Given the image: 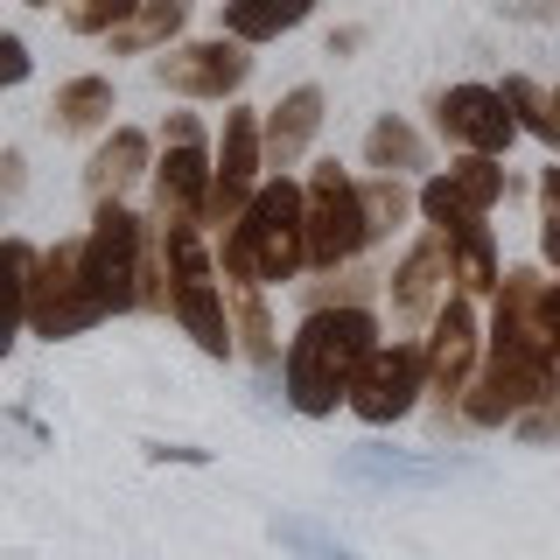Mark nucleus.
I'll return each instance as SVG.
<instances>
[{
	"instance_id": "nucleus-11",
	"label": "nucleus",
	"mask_w": 560,
	"mask_h": 560,
	"mask_svg": "<svg viewBox=\"0 0 560 560\" xmlns=\"http://www.w3.org/2000/svg\"><path fill=\"white\" fill-rule=\"evenodd\" d=\"M434 127H442L463 154H504L525 133L498 84H448V92L434 98Z\"/></svg>"
},
{
	"instance_id": "nucleus-10",
	"label": "nucleus",
	"mask_w": 560,
	"mask_h": 560,
	"mask_svg": "<svg viewBox=\"0 0 560 560\" xmlns=\"http://www.w3.org/2000/svg\"><path fill=\"white\" fill-rule=\"evenodd\" d=\"M253 43H238V35H210V43H183L168 49V57H154V78L168 84L175 98H232L245 78H253V57H245Z\"/></svg>"
},
{
	"instance_id": "nucleus-17",
	"label": "nucleus",
	"mask_w": 560,
	"mask_h": 560,
	"mask_svg": "<svg viewBox=\"0 0 560 560\" xmlns=\"http://www.w3.org/2000/svg\"><path fill=\"white\" fill-rule=\"evenodd\" d=\"M148 154H154V140L140 133V127H113V140L92 154V168H84V189H92V203H113L119 189H133L140 175H148Z\"/></svg>"
},
{
	"instance_id": "nucleus-1",
	"label": "nucleus",
	"mask_w": 560,
	"mask_h": 560,
	"mask_svg": "<svg viewBox=\"0 0 560 560\" xmlns=\"http://www.w3.org/2000/svg\"><path fill=\"white\" fill-rule=\"evenodd\" d=\"M372 350H378L372 308H358V302L308 308V323L294 329V343H288V407L308 413V420L350 407V385L372 364Z\"/></svg>"
},
{
	"instance_id": "nucleus-33",
	"label": "nucleus",
	"mask_w": 560,
	"mask_h": 560,
	"mask_svg": "<svg viewBox=\"0 0 560 560\" xmlns=\"http://www.w3.org/2000/svg\"><path fill=\"white\" fill-rule=\"evenodd\" d=\"M154 463H203V448H148Z\"/></svg>"
},
{
	"instance_id": "nucleus-34",
	"label": "nucleus",
	"mask_w": 560,
	"mask_h": 560,
	"mask_svg": "<svg viewBox=\"0 0 560 560\" xmlns=\"http://www.w3.org/2000/svg\"><path fill=\"white\" fill-rule=\"evenodd\" d=\"M547 329H553V350H560V280L547 288Z\"/></svg>"
},
{
	"instance_id": "nucleus-6",
	"label": "nucleus",
	"mask_w": 560,
	"mask_h": 560,
	"mask_svg": "<svg viewBox=\"0 0 560 560\" xmlns=\"http://www.w3.org/2000/svg\"><path fill=\"white\" fill-rule=\"evenodd\" d=\"M98 302L84 288V238L78 245H49L43 253V273H35V302H28V329L35 337H84L98 323Z\"/></svg>"
},
{
	"instance_id": "nucleus-30",
	"label": "nucleus",
	"mask_w": 560,
	"mask_h": 560,
	"mask_svg": "<svg viewBox=\"0 0 560 560\" xmlns=\"http://www.w3.org/2000/svg\"><path fill=\"white\" fill-rule=\"evenodd\" d=\"M28 78V43L22 35H0V84H22Z\"/></svg>"
},
{
	"instance_id": "nucleus-27",
	"label": "nucleus",
	"mask_w": 560,
	"mask_h": 560,
	"mask_svg": "<svg viewBox=\"0 0 560 560\" xmlns=\"http://www.w3.org/2000/svg\"><path fill=\"white\" fill-rule=\"evenodd\" d=\"M539 253H547V267L560 273V162L539 175Z\"/></svg>"
},
{
	"instance_id": "nucleus-9",
	"label": "nucleus",
	"mask_w": 560,
	"mask_h": 560,
	"mask_svg": "<svg viewBox=\"0 0 560 560\" xmlns=\"http://www.w3.org/2000/svg\"><path fill=\"white\" fill-rule=\"evenodd\" d=\"M259 168H267V119L232 105L218 140V189H210V224H238L245 203L259 197Z\"/></svg>"
},
{
	"instance_id": "nucleus-3",
	"label": "nucleus",
	"mask_w": 560,
	"mask_h": 560,
	"mask_svg": "<svg viewBox=\"0 0 560 560\" xmlns=\"http://www.w3.org/2000/svg\"><path fill=\"white\" fill-rule=\"evenodd\" d=\"M560 399V350L547 337H518V329H490V372L469 385L463 420L477 428H504V420L553 407Z\"/></svg>"
},
{
	"instance_id": "nucleus-36",
	"label": "nucleus",
	"mask_w": 560,
	"mask_h": 560,
	"mask_svg": "<svg viewBox=\"0 0 560 560\" xmlns=\"http://www.w3.org/2000/svg\"><path fill=\"white\" fill-rule=\"evenodd\" d=\"M553 119H560V84H553Z\"/></svg>"
},
{
	"instance_id": "nucleus-15",
	"label": "nucleus",
	"mask_w": 560,
	"mask_h": 560,
	"mask_svg": "<svg viewBox=\"0 0 560 560\" xmlns=\"http://www.w3.org/2000/svg\"><path fill=\"white\" fill-rule=\"evenodd\" d=\"M210 189H218V162H210L203 140H162V162H154V203H162L168 218L210 224Z\"/></svg>"
},
{
	"instance_id": "nucleus-20",
	"label": "nucleus",
	"mask_w": 560,
	"mask_h": 560,
	"mask_svg": "<svg viewBox=\"0 0 560 560\" xmlns=\"http://www.w3.org/2000/svg\"><path fill=\"white\" fill-rule=\"evenodd\" d=\"M189 22V0H140V14L119 35H105V43L119 49V57H140V49H168L175 35Z\"/></svg>"
},
{
	"instance_id": "nucleus-14",
	"label": "nucleus",
	"mask_w": 560,
	"mask_h": 560,
	"mask_svg": "<svg viewBox=\"0 0 560 560\" xmlns=\"http://www.w3.org/2000/svg\"><path fill=\"white\" fill-rule=\"evenodd\" d=\"M337 469L350 483H385V490H434L455 477H483V463H469V455H399V448H350Z\"/></svg>"
},
{
	"instance_id": "nucleus-2",
	"label": "nucleus",
	"mask_w": 560,
	"mask_h": 560,
	"mask_svg": "<svg viewBox=\"0 0 560 560\" xmlns=\"http://www.w3.org/2000/svg\"><path fill=\"white\" fill-rule=\"evenodd\" d=\"M224 280H245V288H280L308 267V183H259V197L245 203V218L224 232L218 245Z\"/></svg>"
},
{
	"instance_id": "nucleus-12",
	"label": "nucleus",
	"mask_w": 560,
	"mask_h": 560,
	"mask_svg": "<svg viewBox=\"0 0 560 560\" xmlns=\"http://www.w3.org/2000/svg\"><path fill=\"white\" fill-rule=\"evenodd\" d=\"M477 308H469V294H448L442 315H434L428 329V393L442 399V407H463L469 399V364H477Z\"/></svg>"
},
{
	"instance_id": "nucleus-5",
	"label": "nucleus",
	"mask_w": 560,
	"mask_h": 560,
	"mask_svg": "<svg viewBox=\"0 0 560 560\" xmlns=\"http://www.w3.org/2000/svg\"><path fill=\"white\" fill-rule=\"evenodd\" d=\"M372 238L378 224H372V203H364V183H350L337 162H323L308 175V267H343Z\"/></svg>"
},
{
	"instance_id": "nucleus-8",
	"label": "nucleus",
	"mask_w": 560,
	"mask_h": 560,
	"mask_svg": "<svg viewBox=\"0 0 560 560\" xmlns=\"http://www.w3.org/2000/svg\"><path fill=\"white\" fill-rule=\"evenodd\" d=\"M504 197V168L498 154H455L442 175L420 183V210H428L434 232H463V224H483V210Z\"/></svg>"
},
{
	"instance_id": "nucleus-7",
	"label": "nucleus",
	"mask_w": 560,
	"mask_h": 560,
	"mask_svg": "<svg viewBox=\"0 0 560 560\" xmlns=\"http://www.w3.org/2000/svg\"><path fill=\"white\" fill-rule=\"evenodd\" d=\"M428 393V343H378L372 364L350 385V413L364 428H385V420H407Z\"/></svg>"
},
{
	"instance_id": "nucleus-19",
	"label": "nucleus",
	"mask_w": 560,
	"mask_h": 560,
	"mask_svg": "<svg viewBox=\"0 0 560 560\" xmlns=\"http://www.w3.org/2000/svg\"><path fill=\"white\" fill-rule=\"evenodd\" d=\"M113 78H98V70H92V78H63L57 84V98H49V127H57V133H98L105 127V119H113Z\"/></svg>"
},
{
	"instance_id": "nucleus-22",
	"label": "nucleus",
	"mask_w": 560,
	"mask_h": 560,
	"mask_svg": "<svg viewBox=\"0 0 560 560\" xmlns=\"http://www.w3.org/2000/svg\"><path fill=\"white\" fill-rule=\"evenodd\" d=\"M364 162L378 175H407V168H428V140H420L399 113H385L372 133H364Z\"/></svg>"
},
{
	"instance_id": "nucleus-26",
	"label": "nucleus",
	"mask_w": 560,
	"mask_h": 560,
	"mask_svg": "<svg viewBox=\"0 0 560 560\" xmlns=\"http://www.w3.org/2000/svg\"><path fill=\"white\" fill-rule=\"evenodd\" d=\"M273 539H280V547H294V553H308V560H350L343 539L315 533V525H302V518H273Z\"/></svg>"
},
{
	"instance_id": "nucleus-18",
	"label": "nucleus",
	"mask_w": 560,
	"mask_h": 560,
	"mask_svg": "<svg viewBox=\"0 0 560 560\" xmlns=\"http://www.w3.org/2000/svg\"><path fill=\"white\" fill-rule=\"evenodd\" d=\"M308 14H315V0H224L218 28L238 35V43H273V35L302 28Z\"/></svg>"
},
{
	"instance_id": "nucleus-25",
	"label": "nucleus",
	"mask_w": 560,
	"mask_h": 560,
	"mask_svg": "<svg viewBox=\"0 0 560 560\" xmlns=\"http://www.w3.org/2000/svg\"><path fill=\"white\" fill-rule=\"evenodd\" d=\"M140 14V0H63V22L78 35H119Z\"/></svg>"
},
{
	"instance_id": "nucleus-13",
	"label": "nucleus",
	"mask_w": 560,
	"mask_h": 560,
	"mask_svg": "<svg viewBox=\"0 0 560 560\" xmlns=\"http://www.w3.org/2000/svg\"><path fill=\"white\" fill-rule=\"evenodd\" d=\"M448 280H455L448 238H442V232L413 238V253L399 259V273H393V315H399V329L434 323V315H442V302H448Z\"/></svg>"
},
{
	"instance_id": "nucleus-16",
	"label": "nucleus",
	"mask_w": 560,
	"mask_h": 560,
	"mask_svg": "<svg viewBox=\"0 0 560 560\" xmlns=\"http://www.w3.org/2000/svg\"><path fill=\"white\" fill-rule=\"evenodd\" d=\"M315 127H323V92H315V84H294V92L267 113V168H294V162H302Z\"/></svg>"
},
{
	"instance_id": "nucleus-29",
	"label": "nucleus",
	"mask_w": 560,
	"mask_h": 560,
	"mask_svg": "<svg viewBox=\"0 0 560 560\" xmlns=\"http://www.w3.org/2000/svg\"><path fill=\"white\" fill-rule=\"evenodd\" d=\"M512 428H518V442H560V413H553V407H533V413H518Z\"/></svg>"
},
{
	"instance_id": "nucleus-24",
	"label": "nucleus",
	"mask_w": 560,
	"mask_h": 560,
	"mask_svg": "<svg viewBox=\"0 0 560 560\" xmlns=\"http://www.w3.org/2000/svg\"><path fill=\"white\" fill-rule=\"evenodd\" d=\"M498 92H504V105H512V119H518L525 133H539V140H547V148H560V119H553V92H539L533 78H504Z\"/></svg>"
},
{
	"instance_id": "nucleus-28",
	"label": "nucleus",
	"mask_w": 560,
	"mask_h": 560,
	"mask_svg": "<svg viewBox=\"0 0 560 560\" xmlns=\"http://www.w3.org/2000/svg\"><path fill=\"white\" fill-rule=\"evenodd\" d=\"M364 203H372V224H378V232H393V224L407 218V189H399L393 175H372V183H364Z\"/></svg>"
},
{
	"instance_id": "nucleus-4",
	"label": "nucleus",
	"mask_w": 560,
	"mask_h": 560,
	"mask_svg": "<svg viewBox=\"0 0 560 560\" xmlns=\"http://www.w3.org/2000/svg\"><path fill=\"white\" fill-rule=\"evenodd\" d=\"M140 280H148V224L127 203H98L92 232H84V288L105 315L140 308Z\"/></svg>"
},
{
	"instance_id": "nucleus-31",
	"label": "nucleus",
	"mask_w": 560,
	"mask_h": 560,
	"mask_svg": "<svg viewBox=\"0 0 560 560\" xmlns=\"http://www.w3.org/2000/svg\"><path fill=\"white\" fill-rule=\"evenodd\" d=\"M162 140H203V119L197 113H168L162 119Z\"/></svg>"
},
{
	"instance_id": "nucleus-21",
	"label": "nucleus",
	"mask_w": 560,
	"mask_h": 560,
	"mask_svg": "<svg viewBox=\"0 0 560 560\" xmlns=\"http://www.w3.org/2000/svg\"><path fill=\"white\" fill-rule=\"evenodd\" d=\"M448 238V259H455V280H463V294H490L504 288L498 273V245H490V224H463V232H442Z\"/></svg>"
},
{
	"instance_id": "nucleus-35",
	"label": "nucleus",
	"mask_w": 560,
	"mask_h": 560,
	"mask_svg": "<svg viewBox=\"0 0 560 560\" xmlns=\"http://www.w3.org/2000/svg\"><path fill=\"white\" fill-rule=\"evenodd\" d=\"M22 8H57V0H22Z\"/></svg>"
},
{
	"instance_id": "nucleus-23",
	"label": "nucleus",
	"mask_w": 560,
	"mask_h": 560,
	"mask_svg": "<svg viewBox=\"0 0 560 560\" xmlns=\"http://www.w3.org/2000/svg\"><path fill=\"white\" fill-rule=\"evenodd\" d=\"M224 294H232V329H238L245 358H253V364H273V323H267V302H259V288H245V280H224Z\"/></svg>"
},
{
	"instance_id": "nucleus-32",
	"label": "nucleus",
	"mask_w": 560,
	"mask_h": 560,
	"mask_svg": "<svg viewBox=\"0 0 560 560\" xmlns=\"http://www.w3.org/2000/svg\"><path fill=\"white\" fill-rule=\"evenodd\" d=\"M498 8H512V14H525V22H547V14H553V0H498Z\"/></svg>"
}]
</instances>
